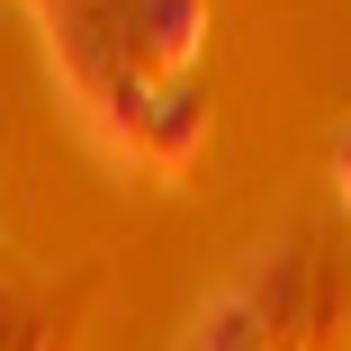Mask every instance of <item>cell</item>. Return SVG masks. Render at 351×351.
Instances as JSON below:
<instances>
[{"label":"cell","mask_w":351,"mask_h":351,"mask_svg":"<svg viewBox=\"0 0 351 351\" xmlns=\"http://www.w3.org/2000/svg\"><path fill=\"white\" fill-rule=\"evenodd\" d=\"M117 27H126V54L145 45L154 63H180L198 36V0H117Z\"/></svg>","instance_id":"6da1fadb"},{"label":"cell","mask_w":351,"mask_h":351,"mask_svg":"<svg viewBox=\"0 0 351 351\" xmlns=\"http://www.w3.org/2000/svg\"><path fill=\"white\" fill-rule=\"evenodd\" d=\"M252 342H261V315L243 298H217L198 315V333H189V351H252Z\"/></svg>","instance_id":"7a4b0ae2"},{"label":"cell","mask_w":351,"mask_h":351,"mask_svg":"<svg viewBox=\"0 0 351 351\" xmlns=\"http://www.w3.org/2000/svg\"><path fill=\"white\" fill-rule=\"evenodd\" d=\"M154 135H162V154H189V135H198V99H189V90L154 99Z\"/></svg>","instance_id":"3957f363"},{"label":"cell","mask_w":351,"mask_h":351,"mask_svg":"<svg viewBox=\"0 0 351 351\" xmlns=\"http://www.w3.org/2000/svg\"><path fill=\"white\" fill-rule=\"evenodd\" d=\"M342 198H351V135H342Z\"/></svg>","instance_id":"277c9868"}]
</instances>
